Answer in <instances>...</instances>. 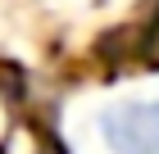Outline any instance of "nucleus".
Wrapping results in <instances>:
<instances>
[{
	"instance_id": "nucleus-1",
	"label": "nucleus",
	"mask_w": 159,
	"mask_h": 154,
	"mask_svg": "<svg viewBox=\"0 0 159 154\" xmlns=\"http://www.w3.org/2000/svg\"><path fill=\"white\" fill-rule=\"evenodd\" d=\"M100 136L114 154H159V100H118L100 113Z\"/></svg>"
}]
</instances>
